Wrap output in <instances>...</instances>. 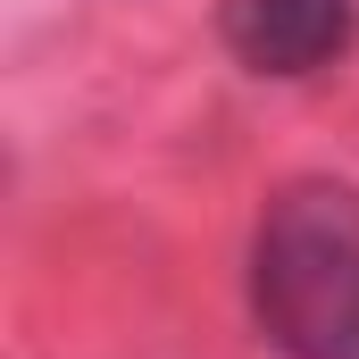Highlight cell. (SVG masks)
Here are the masks:
<instances>
[{
	"mask_svg": "<svg viewBox=\"0 0 359 359\" xmlns=\"http://www.w3.org/2000/svg\"><path fill=\"white\" fill-rule=\"evenodd\" d=\"M251 318L284 359H359V192L292 176L251 234Z\"/></svg>",
	"mask_w": 359,
	"mask_h": 359,
	"instance_id": "1",
	"label": "cell"
},
{
	"mask_svg": "<svg viewBox=\"0 0 359 359\" xmlns=\"http://www.w3.org/2000/svg\"><path fill=\"white\" fill-rule=\"evenodd\" d=\"M217 34L251 76H318L351 50L359 0H217Z\"/></svg>",
	"mask_w": 359,
	"mask_h": 359,
	"instance_id": "2",
	"label": "cell"
}]
</instances>
